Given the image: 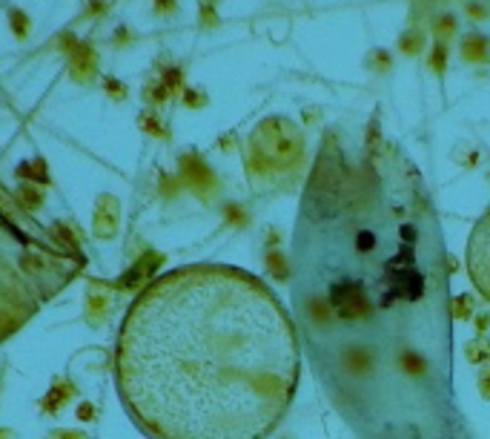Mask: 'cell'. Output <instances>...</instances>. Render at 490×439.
I'll list each match as a JSON object with an SVG mask.
<instances>
[{"instance_id": "cell-1", "label": "cell", "mask_w": 490, "mask_h": 439, "mask_svg": "<svg viewBox=\"0 0 490 439\" xmlns=\"http://www.w3.org/2000/svg\"><path fill=\"white\" fill-rule=\"evenodd\" d=\"M453 316L422 169L373 127L330 129L292 236V321L321 393L359 439H470Z\"/></svg>"}, {"instance_id": "cell-2", "label": "cell", "mask_w": 490, "mask_h": 439, "mask_svg": "<svg viewBox=\"0 0 490 439\" xmlns=\"http://www.w3.org/2000/svg\"><path fill=\"white\" fill-rule=\"evenodd\" d=\"M301 339L267 281L189 264L149 281L117 330V393L149 439H270L301 382Z\"/></svg>"}, {"instance_id": "cell-3", "label": "cell", "mask_w": 490, "mask_h": 439, "mask_svg": "<svg viewBox=\"0 0 490 439\" xmlns=\"http://www.w3.org/2000/svg\"><path fill=\"white\" fill-rule=\"evenodd\" d=\"M467 276L473 288L482 293V299L490 301V209L476 221L473 233L467 239Z\"/></svg>"}, {"instance_id": "cell-4", "label": "cell", "mask_w": 490, "mask_h": 439, "mask_svg": "<svg viewBox=\"0 0 490 439\" xmlns=\"http://www.w3.org/2000/svg\"><path fill=\"white\" fill-rule=\"evenodd\" d=\"M101 201H104V204H101V209H97V218H95L97 227H95V233L101 236V239H109V236L115 233V221H117V218H115V209H117V207H115V198H101Z\"/></svg>"}, {"instance_id": "cell-5", "label": "cell", "mask_w": 490, "mask_h": 439, "mask_svg": "<svg viewBox=\"0 0 490 439\" xmlns=\"http://www.w3.org/2000/svg\"><path fill=\"white\" fill-rule=\"evenodd\" d=\"M106 310H109V296L106 293H89V299H86V316L92 321H101L106 316Z\"/></svg>"}, {"instance_id": "cell-6", "label": "cell", "mask_w": 490, "mask_h": 439, "mask_svg": "<svg viewBox=\"0 0 490 439\" xmlns=\"http://www.w3.org/2000/svg\"><path fill=\"white\" fill-rule=\"evenodd\" d=\"M69 393H72L69 388H66V391H64V388H57V391H55V393H52V396L46 399V408H49V411H57L55 405H57V402H61V399H69Z\"/></svg>"}, {"instance_id": "cell-7", "label": "cell", "mask_w": 490, "mask_h": 439, "mask_svg": "<svg viewBox=\"0 0 490 439\" xmlns=\"http://www.w3.org/2000/svg\"><path fill=\"white\" fill-rule=\"evenodd\" d=\"M49 439H89V436L81 431H55Z\"/></svg>"}]
</instances>
